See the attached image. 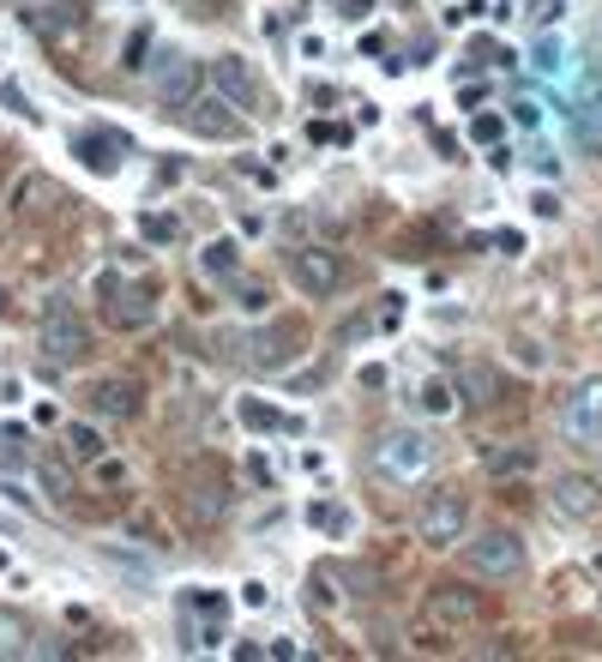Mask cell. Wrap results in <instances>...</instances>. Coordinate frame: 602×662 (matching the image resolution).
Segmentation results:
<instances>
[{"instance_id":"6da1fadb","label":"cell","mask_w":602,"mask_h":662,"mask_svg":"<svg viewBox=\"0 0 602 662\" xmlns=\"http://www.w3.org/2000/svg\"><path fill=\"white\" fill-rule=\"evenodd\" d=\"M476 621H482V596L470 591V584H434V591L422 596V639L428 644L464 639Z\"/></svg>"},{"instance_id":"7a4b0ae2","label":"cell","mask_w":602,"mask_h":662,"mask_svg":"<svg viewBox=\"0 0 602 662\" xmlns=\"http://www.w3.org/2000/svg\"><path fill=\"white\" fill-rule=\"evenodd\" d=\"M434 464V439L416 434V428H392L374 439V476L392 482V488H409V482H422Z\"/></svg>"},{"instance_id":"3957f363","label":"cell","mask_w":602,"mask_h":662,"mask_svg":"<svg viewBox=\"0 0 602 662\" xmlns=\"http://www.w3.org/2000/svg\"><path fill=\"white\" fill-rule=\"evenodd\" d=\"M97 296H102V319L115 332H145L157 319V302L139 277H121V271H102L97 277Z\"/></svg>"},{"instance_id":"277c9868","label":"cell","mask_w":602,"mask_h":662,"mask_svg":"<svg viewBox=\"0 0 602 662\" xmlns=\"http://www.w3.org/2000/svg\"><path fill=\"white\" fill-rule=\"evenodd\" d=\"M464 530H470V500H464L458 488H434L428 500H422V512H416V536L428 542L434 554L458 549Z\"/></svg>"},{"instance_id":"5b68a950","label":"cell","mask_w":602,"mask_h":662,"mask_svg":"<svg viewBox=\"0 0 602 662\" xmlns=\"http://www.w3.org/2000/svg\"><path fill=\"white\" fill-rule=\"evenodd\" d=\"M97 349V332H91V319L85 314H72L67 302H49V314H42V356L49 362H61V367H72V362H85Z\"/></svg>"},{"instance_id":"8992f818","label":"cell","mask_w":602,"mask_h":662,"mask_svg":"<svg viewBox=\"0 0 602 662\" xmlns=\"http://www.w3.org/2000/svg\"><path fill=\"white\" fill-rule=\"evenodd\" d=\"M464 566L476 572V579H494V584L519 579L524 572V536L519 530H482L476 542H464Z\"/></svg>"},{"instance_id":"52a82bcc","label":"cell","mask_w":602,"mask_h":662,"mask_svg":"<svg viewBox=\"0 0 602 662\" xmlns=\"http://www.w3.org/2000/svg\"><path fill=\"white\" fill-rule=\"evenodd\" d=\"M211 91H224L241 115H272V91H266V79L254 72L247 55H217L211 61Z\"/></svg>"},{"instance_id":"ba28073f","label":"cell","mask_w":602,"mask_h":662,"mask_svg":"<svg viewBox=\"0 0 602 662\" xmlns=\"http://www.w3.org/2000/svg\"><path fill=\"white\" fill-rule=\"evenodd\" d=\"M302 349H307V326H302V319H266V326L247 337V362L266 367V374H284Z\"/></svg>"},{"instance_id":"9c48e42d","label":"cell","mask_w":602,"mask_h":662,"mask_svg":"<svg viewBox=\"0 0 602 662\" xmlns=\"http://www.w3.org/2000/svg\"><path fill=\"white\" fill-rule=\"evenodd\" d=\"M289 277H296L302 296L326 302V296H337V289H344V259H337L332 247H302V254L289 259Z\"/></svg>"},{"instance_id":"30bf717a","label":"cell","mask_w":602,"mask_h":662,"mask_svg":"<svg viewBox=\"0 0 602 662\" xmlns=\"http://www.w3.org/2000/svg\"><path fill=\"white\" fill-rule=\"evenodd\" d=\"M72 157H79L91 175H115L127 164V132H109V127H79L72 132Z\"/></svg>"},{"instance_id":"8fae6325","label":"cell","mask_w":602,"mask_h":662,"mask_svg":"<svg viewBox=\"0 0 602 662\" xmlns=\"http://www.w3.org/2000/svg\"><path fill=\"white\" fill-rule=\"evenodd\" d=\"M181 121L199 132V139H241V115H235V102L217 91V97H194L181 109Z\"/></svg>"},{"instance_id":"7c38bea8","label":"cell","mask_w":602,"mask_h":662,"mask_svg":"<svg viewBox=\"0 0 602 662\" xmlns=\"http://www.w3.org/2000/svg\"><path fill=\"white\" fill-rule=\"evenodd\" d=\"M561 422H566L572 439H602V379H579V386H572Z\"/></svg>"},{"instance_id":"4fadbf2b","label":"cell","mask_w":602,"mask_h":662,"mask_svg":"<svg viewBox=\"0 0 602 662\" xmlns=\"http://www.w3.org/2000/svg\"><path fill=\"white\" fill-rule=\"evenodd\" d=\"M199 79H205V72H199V61H187V55H169V61H164V72H157V102L181 115L187 102L199 97Z\"/></svg>"},{"instance_id":"5bb4252c","label":"cell","mask_w":602,"mask_h":662,"mask_svg":"<svg viewBox=\"0 0 602 662\" xmlns=\"http://www.w3.org/2000/svg\"><path fill=\"white\" fill-rule=\"evenodd\" d=\"M91 409H97V416H121V422H134L139 409H145L139 379H97V386H91Z\"/></svg>"},{"instance_id":"9a60e30c","label":"cell","mask_w":602,"mask_h":662,"mask_svg":"<svg viewBox=\"0 0 602 662\" xmlns=\"http://www.w3.org/2000/svg\"><path fill=\"white\" fill-rule=\"evenodd\" d=\"M554 512H561V518H596L602 488L591 476H554Z\"/></svg>"},{"instance_id":"2e32d148","label":"cell","mask_w":602,"mask_h":662,"mask_svg":"<svg viewBox=\"0 0 602 662\" xmlns=\"http://www.w3.org/2000/svg\"><path fill=\"white\" fill-rule=\"evenodd\" d=\"M458 397H464V404H476V409H488L494 397H501V374H494V367H482V362L458 367Z\"/></svg>"},{"instance_id":"e0dca14e","label":"cell","mask_w":602,"mask_h":662,"mask_svg":"<svg viewBox=\"0 0 602 662\" xmlns=\"http://www.w3.org/2000/svg\"><path fill=\"white\" fill-rule=\"evenodd\" d=\"M61 452H67V464H102V434L91 428V422H67Z\"/></svg>"},{"instance_id":"ac0fdd59","label":"cell","mask_w":602,"mask_h":662,"mask_svg":"<svg viewBox=\"0 0 602 662\" xmlns=\"http://www.w3.org/2000/svg\"><path fill=\"white\" fill-rule=\"evenodd\" d=\"M235 416H241V428H284V434H296V416H284V409H272V404H259V397H241V404H235Z\"/></svg>"},{"instance_id":"d6986e66","label":"cell","mask_w":602,"mask_h":662,"mask_svg":"<svg viewBox=\"0 0 602 662\" xmlns=\"http://www.w3.org/2000/svg\"><path fill=\"white\" fill-rule=\"evenodd\" d=\"M12 199H19V211H37V217H49L55 205H67V199H61V187H55V181H42V175L19 181V194H12Z\"/></svg>"},{"instance_id":"ffe728a7","label":"cell","mask_w":602,"mask_h":662,"mask_svg":"<svg viewBox=\"0 0 602 662\" xmlns=\"http://www.w3.org/2000/svg\"><path fill=\"white\" fill-rule=\"evenodd\" d=\"M187 506H194V518H224V512H229V488H224V482H187Z\"/></svg>"},{"instance_id":"44dd1931","label":"cell","mask_w":602,"mask_h":662,"mask_svg":"<svg viewBox=\"0 0 602 662\" xmlns=\"http://www.w3.org/2000/svg\"><path fill=\"white\" fill-rule=\"evenodd\" d=\"M536 470V446H494L488 452V476H531Z\"/></svg>"},{"instance_id":"7402d4cb","label":"cell","mask_w":602,"mask_h":662,"mask_svg":"<svg viewBox=\"0 0 602 662\" xmlns=\"http://www.w3.org/2000/svg\"><path fill=\"white\" fill-rule=\"evenodd\" d=\"M199 265H205V277H235V271H241V247H235L229 235H224V241H205Z\"/></svg>"},{"instance_id":"603a6c76","label":"cell","mask_w":602,"mask_h":662,"mask_svg":"<svg viewBox=\"0 0 602 662\" xmlns=\"http://www.w3.org/2000/svg\"><path fill=\"white\" fill-rule=\"evenodd\" d=\"M531 67L542 72V79H554V72L566 67V42H561V37H536V49H531Z\"/></svg>"},{"instance_id":"cb8c5ba5","label":"cell","mask_w":602,"mask_h":662,"mask_svg":"<svg viewBox=\"0 0 602 662\" xmlns=\"http://www.w3.org/2000/svg\"><path fill=\"white\" fill-rule=\"evenodd\" d=\"M139 229H145V241H157V247H169V241H181V217H164V211H145L139 217Z\"/></svg>"},{"instance_id":"d4e9b609","label":"cell","mask_w":602,"mask_h":662,"mask_svg":"<svg viewBox=\"0 0 602 662\" xmlns=\"http://www.w3.org/2000/svg\"><path fill=\"white\" fill-rule=\"evenodd\" d=\"M31 651V626L19 614H0V656H24Z\"/></svg>"},{"instance_id":"484cf974","label":"cell","mask_w":602,"mask_h":662,"mask_svg":"<svg viewBox=\"0 0 602 662\" xmlns=\"http://www.w3.org/2000/svg\"><path fill=\"white\" fill-rule=\"evenodd\" d=\"M422 409H428V416H446V409H452V386H446V379H428V386H422Z\"/></svg>"},{"instance_id":"4316f807","label":"cell","mask_w":602,"mask_h":662,"mask_svg":"<svg viewBox=\"0 0 602 662\" xmlns=\"http://www.w3.org/2000/svg\"><path fill=\"white\" fill-rule=\"evenodd\" d=\"M501 132H506L501 115H476V121H470V139H476V145H494Z\"/></svg>"},{"instance_id":"83f0119b","label":"cell","mask_w":602,"mask_h":662,"mask_svg":"<svg viewBox=\"0 0 602 662\" xmlns=\"http://www.w3.org/2000/svg\"><path fill=\"white\" fill-rule=\"evenodd\" d=\"M579 127H584V139H602V91L579 109Z\"/></svg>"},{"instance_id":"f1b7e54d","label":"cell","mask_w":602,"mask_h":662,"mask_svg":"<svg viewBox=\"0 0 602 662\" xmlns=\"http://www.w3.org/2000/svg\"><path fill=\"white\" fill-rule=\"evenodd\" d=\"M314 524H319V530H332V536H344V530H349V518H344L337 506H314Z\"/></svg>"},{"instance_id":"f546056e","label":"cell","mask_w":602,"mask_h":662,"mask_svg":"<svg viewBox=\"0 0 602 662\" xmlns=\"http://www.w3.org/2000/svg\"><path fill=\"white\" fill-rule=\"evenodd\" d=\"M512 115H519V127H536V121H542V102H531V97H524Z\"/></svg>"},{"instance_id":"4dcf8cb0","label":"cell","mask_w":602,"mask_h":662,"mask_svg":"<svg viewBox=\"0 0 602 662\" xmlns=\"http://www.w3.org/2000/svg\"><path fill=\"white\" fill-rule=\"evenodd\" d=\"M531 211H536V217H554V211H561V199H554V194H536Z\"/></svg>"},{"instance_id":"1f68e13d","label":"cell","mask_w":602,"mask_h":662,"mask_svg":"<svg viewBox=\"0 0 602 662\" xmlns=\"http://www.w3.org/2000/svg\"><path fill=\"white\" fill-rule=\"evenodd\" d=\"M0 97H7V109H19V115H31V102L19 97V85H0Z\"/></svg>"},{"instance_id":"d6a6232c","label":"cell","mask_w":602,"mask_h":662,"mask_svg":"<svg viewBox=\"0 0 602 662\" xmlns=\"http://www.w3.org/2000/svg\"><path fill=\"white\" fill-rule=\"evenodd\" d=\"M241 602L247 609H266V584H241Z\"/></svg>"},{"instance_id":"836d02e7","label":"cell","mask_w":602,"mask_h":662,"mask_svg":"<svg viewBox=\"0 0 602 662\" xmlns=\"http://www.w3.org/2000/svg\"><path fill=\"white\" fill-rule=\"evenodd\" d=\"M368 7H374V0H344V19H362Z\"/></svg>"},{"instance_id":"e575fe53","label":"cell","mask_w":602,"mask_h":662,"mask_svg":"<svg viewBox=\"0 0 602 662\" xmlns=\"http://www.w3.org/2000/svg\"><path fill=\"white\" fill-rule=\"evenodd\" d=\"M0 314H7V289H0Z\"/></svg>"}]
</instances>
